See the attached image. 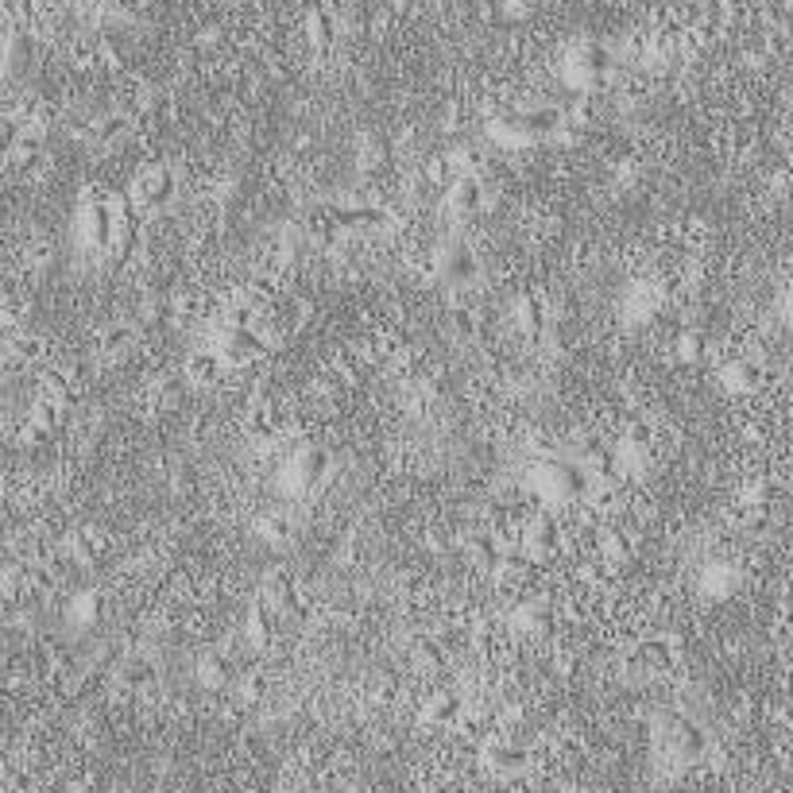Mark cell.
<instances>
[{
  "mask_svg": "<svg viewBox=\"0 0 793 793\" xmlns=\"http://www.w3.org/2000/svg\"><path fill=\"white\" fill-rule=\"evenodd\" d=\"M469 554L472 562H480L488 569H496L499 562H504V554H499V542L492 538V534H476V538H469Z\"/></svg>",
  "mask_w": 793,
  "mask_h": 793,
  "instance_id": "ac0fdd59",
  "label": "cell"
},
{
  "mask_svg": "<svg viewBox=\"0 0 793 793\" xmlns=\"http://www.w3.org/2000/svg\"><path fill=\"white\" fill-rule=\"evenodd\" d=\"M608 51H604V46H580L577 51V58H573V66H577V74L580 78H597V74H604V70H608Z\"/></svg>",
  "mask_w": 793,
  "mask_h": 793,
  "instance_id": "5bb4252c",
  "label": "cell"
},
{
  "mask_svg": "<svg viewBox=\"0 0 793 793\" xmlns=\"http://www.w3.org/2000/svg\"><path fill=\"white\" fill-rule=\"evenodd\" d=\"M728 383L736 391H751L755 383H759V368H755V364H736V368H731V376H728Z\"/></svg>",
  "mask_w": 793,
  "mask_h": 793,
  "instance_id": "cb8c5ba5",
  "label": "cell"
},
{
  "mask_svg": "<svg viewBox=\"0 0 793 793\" xmlns=\"http://www.w3.org/2000/svg\"><path fill=\"white\" fill-rule=\"evenodd\" d=\"M395 4H403V0H395Z\"/></svg>",
  "mask_w": 793,
  "mask_h": 793,
  "instance_id": "d6a6232c",
  "label": "cell"
},
{
  "mask_svg": "<svg viewBox=\"0 0 793 793\" xmlns=\"http://www.w3.org/2000/svg\"><path fill=\"white\" fill-rule=\"evenodd\" d=\"M453 325H457V330H461L464 337H469V333H476V318H472L469 310H457V313H453Z\"/></svg>",
  "mask_w": 793,
  "mask_h": 793,
  "instance_id": "83f0119b",
  "label": "cell"
},
{
  "mask_svg": "<svg viewBox=\"0 0 793 793\" xmlns=\"http://www.w3.org/2000/svg\"><path fill=\"white\" fill-rule=\"evenodd\" d=\"M519 321H522V330H527L530 337H538V333L546 330V310H542V302H538V298H522Z\"/></svg>",
  "mask_w": 793,
  "mask_h": 793,
  "instance_id": "7402d4cb",
  "label": "cell"
},
{
  "mask_svg": "<svg viewBox=\"0 0 793 793\" xmlns=\"http://www.w3.org/2000/svg\"><path fill=\"white\" fill-rule=\"evenodd\" d=\"M186 371H190L194 383H217L221 380V356L217 353H197Z\"/></svg>",
  "mask_w": 793,
  "mask_h": 793,
  "instance_id": "d6986e66",
  "label": "cell"
},
{
  "mask_svg": "<svg viewBox=\"0 0 793 793\" xmlns=\"http://www.w3.org/2000/svg\"><path fill=\"white\" fill-rule=\"evenodd\" d=\"M124 348H128V330L124 325H109V330L101 333V353L116 356V353H124Z\"/></svg>",
  "mask_w": 793,
  "mask_h": 793,
  "instance_id": "603a6c76",
  "label": "cell"
},
{
  "mask_svg": "<svg viewBox=\"0 0 793 793\" xmlns=\"http://www.w3.org/2000/svg\"><path fill=\"white\" fill-rule=\"evenodd\" d=\"M681 353H685V356H689V360H697V356H701V353H705V337H701V333H697V330H689V333H685V337H681Z\"/></svg>",
  "mask_w": 793,
  "mask_h": 793,
  "instance_id": "d4e9b609",
  "label": "cell"
},
{
  "mask_svg": "<svg viewBox=\"0 0 793 793\" xmlns=\"http://www.w3.org/2000/svg\"><path fill=\"white\" fill-rule=\"evenodd\" d=\"M631 441H635V446H647V441H650V426L635 422V426H631Z\"/></svg>",
  "mask_w": 793,
  "mask_h": 793,
  "instance_id": "f546056e",
  "label": "cell"
},
{
  "mask_svg": "<svg viewBox=\"0 0 793 793\" xmlns=\"http://www.w3.org/2000/svg\"><path fill=\"white\" fill-rule=\"evenodd\" d=\"M325 469H330V457L313 446V449H302L298 453V464H295V472H298V480L302 484H318L321 476H325Z\"/></svg>",
  "mask_w": 793,
  "mask_h": 793,
  "instance_id": "7c38bea8",
  "label": "cell"
},
{
  "mask_svg": "<svg viewBox=\"0 0 793 793\" xmlns=\"http://www.w3.org/2000/svg\"><path fill=\"white\" fill-rule=\"evenodd\" d=\"M666 743H670L673 755H681V759H701V755L708 751L705 731L697 728L693 720H685V716H673L666 724Z\"/></svg>",
  "mask_w": 793,
  "mask_h": 793,
  "instance_id": "6da1fadb",
  "label": "cell"
},
{
  "mask_svg": "<svg viewBox=\"0 0 793 793\" xmlns=\"http://www.w3.org/2000/svg\"><path fill=\"white\" fill-rule=\"evenodd\" d=\"M66 793H89V786H86V782H74V786H70Z\"/></svg>",
  "mask_w": 793,
  "mask_h": 793,
  "instance_id": "4dcf8cb0",
  "label": "cell"
},
{
  "mask_svg": "<svg viewBox=\"0 0 793 793\" xmlns=\"http://www.w3.org/2000/svg\"><path fill=\"white\" fill-rule=\"evenodd\" d=\"M310 43L318 46V51H330V43H333V20H330V12H310Z\"/></svg>",
  "mask_w": 793,
  "mask_h": 793,
  "instance_id": "44dd1931",
  "label": "cell"
},
{
  "mask_svg": "<svg viewBox=\"0 0 793 793\" xmlns=\"http://www.w3.org/2000/svg\"><path fill=\"white\" fill-rule=\"evenodd\" d=\"M670 662H673V655H670L666 643H643L631 655V670H639V673H662Z\"/></svg>",
  "mask_w": 793,
  "mask_h": 793,
  "instance_id": "30bf717a",
  "label": "cell"
},
{
  "mask_svg": "<svg viewBox=\"0 0 793 793\" xmlns=\"http://www.w3.org/2000/svg\"><path fill=\"white\" fill-rule=\"evenodd\" d=\"M116 225H121V221H113L109 205H101V202L86 205V237H89L93 244H113Z\"/></svg>",
  "mask_w": 793,
  "mask_h": 793,
  "instance_id": "9c48e42d",
  "label": "cell"
},
{
  "mask_svg": "<svg viewBox=\"0 0 793 793\" xmlns=\"http://www.w3.org/2000/svg\"><path fill=\"white\" fill-rule=\"evenodd\" d=\"M121 681L128 689H144L147 681H155V666H151L147 658H128L121 666Z\"/></svg>",
  "mask_w": 793,
  "mask_h": 793,
  "instance_id": "e0dca14e",
  "label": "cell"
},
{
  "mask_svg": "<svg viewBox=\"0 0 793 793\" xmlns=\"http://www.w3.org/2000/svg\"><path fill=\"white\" fill-rule=\"evenodd\" d=\"M577 461L588 469V476H600V480H612V476H615V453L608 446H600L597 438H588L585 446H580Z\"/></svg>",
  "mask_w": 793,
  "mask_h": 793,
  "instance_id": "52a82bcc",
  "label": "cell"
},
{
  "mask_svg": "<svg viewBox=\"0 0 793 793\" xmlns=\"http://www.w3.org/2000/svg\"><path fill=\"white\" fill-rule=\"evenodd\" d=\"M438 271H441V279H449V283H472L476 279V252L461 240L446 244L441 255H438Z\"/></svg>",
  "mask_w": 793,
  "mask_h": 793,
  "instance_id": "7a4b0ae2",
  "label": "cell"
},
{
  "mask_svg": "<svg viewBox=\"0 0 793 793\" xmlns=\"http://www.w3.org/2000/svg\"><path fill=\"white\" fill-rule=\"evenodd\" d=\"M484 766L499 778H515L530 766V755H527V747H515V743H492V747L484 751Z\"/></svg>",
  "mask_w": 793,
  "mask_h": 793,
  "instance_id": "277c9868",
  "label": "cell"
},
{
  "mask_svg": "<svg viewBox=\"0 0 793 793\" xmlns=\"http://www.w3.org/2000/svg\"><path fill=\"white\" fill-rule=\"evenodd\" d=\"M457 713H461V705H457V697L453 693H434L426 701V720L430 724H449V720H457Z\"/></svg>",
  "mask_w": 793,
  "mask_h": 793,
  "instance_id": "9a60e30c",
  "label": "cell"
},
{
  "mask_svg": "<svg viewBox=\"0 0 793 793\" xmlns=\"http://www.w3.org/2000/svg\"><path fill=\"white\" fill-rule=\"evenodd\" d=\"M418 662H422V666H438V662H441V650H438L434 643H422V647H418Z\"/></svg>",
  "mask_w": 793,
  "mask_h": 793,
  "instance_id": "f1b7e54d",
  "label": "cell"
},
{
  "mask_svg": "<svg viewBox=\"0 0 793 793\" xmlns=\"http://www.w3.org/2000/svg\"><path fill=\"white\" fill-rule=\"evenodd\" d=\"M31 422H35V426H43V430H51V426L58 422V411H54V406H51V403H43V406H35V414H31Z\"/></svg>",
  "mask_w": 793,
  "mask_h": 793,
  "instance_id": "484cf974",
  "label": "cell"
},
{
  "mask_svg": "<svg viewBox=\"0 0 793 793\" xmlns=\"http://www.w3.org/2000/svg\"><path fill=\"white\" fill-rule=\"evenodd\" d=\"M124 128H128V116L109 113V116H101V121L89 128V139H93L97 147H109V144H116V139L124 136Z\"/></svg>",
  "mask_w": 793,
  "mask_h": 793,
  "instance_id": "4fadbf2b",
  "label": "cell"
},
{
  "mask_svg": "<svg viewBox=\"0 0 793 793\" xmlns=\"http://www.w3.org/2000/svg\"><path fill=\"white\" fill-rule=\"evenodd\" d=\"M557 542H562V534H557V522L554 519H534L530 530H527V546L534 554H554Z\"/></svg>",
  "mask_w": 793,
  "mask_h": 793,
  "instance_id": "8fae6325",
  "label": "cell"
},
{
  "mask_svg": "<svg viewBox=\"0 0 793 793\" xmlns=\"http://www.w3.org/2000/svg\"><path fill=\"white\" fill-rule=\"evenodd\" d=\"M174 197V179L167 167H155V171H144V179H139V205L144 209H159L167 205Z\"/></svg>",
  "mask_w": 793,
  "mask_h": 793,
  "instance_id": "5b68a950",
  "label": "cell"
},
{
  "mask_svg": "<svg viewBox=\"0 0 793 793\" xmlns=\"http://www.w3.org/2000/svg\"><path fill=\"white\" fill-rule=\"evenodd\" d=\"M565 124L562 109H522L515 116H507V128L515 136H550Z\"/></svg>",
  "mask_w": 793,
  "mask_h": 793,
  "instance_id": "3957f363",
  "label": "cell"
},
{
  "mask_svg": "<svg viewBox=\"0 0 793 793\" xmlns=\"http://www.w3.org/2000/svg\"><path fill=\"white\" fill-rule=\"evenodd\" d=\"M330 217L337 229H368V225H383L388 221V213L380 205H337L330 209Z\"/></svg>",
  "mask_w": 793,
  "mask_h": 793,
  "instance_id": "8992f818",
  "label": "cell"
},
{
  "mask_svg": "<svg viewBox=\"0 0 793 793\" xmlns=\"http://www.w3.org/2000/svg\"><path fill=\"white\" fill-rule=\"evenodd\" d=\"M267 604H271L275 612H298V592L290 585V577H275L271 585H267Z\"/></svg>",
  "mask_w": 793,
  "mask_h": 793,
  "instance_id": "2e32d148",
  "label": "cell"
},
{
  "mask_svg": "<svg viewBox=\"0 0 793 793\" xmlns=\"http://www.w3.org/2000/svg\"><path fill=\"white\" fill-rule=\"evenodd\" d=\"M248 631H252L255 643H271V635H275V608L271 604H267V608H255L248 615Z\"/></svg>",
  "mask_w": 793,
  "mask_h": 793,
  "instance_id": "ffe728a7",
  "label": "cell"
},
{
  "mask_svg": "<svg viewBox=\"0 0 793 793\" xmlns=\"http://www.w3.org/2000/svg\"><path fill=\"white\" fill-rule=\"evenodd\" d=\"M202 681H205V685H221V681H225V666H221V662H213V658L202 662Z\"/></svg>",
  "mask_w": 793,
  "mask_h": 793,
  "instance_id": "4316f807",
  "label": "cell"
},
{
  "mask_svg": "<svg viewBox=\"0 0 793 793\" xmlns=\"http://www.w3.org/2000/svg\"><path fill=\"white\" fill-rule=\"evenodd\" d=\"M449 202H453V209H461V213H476V209L484 205V182L476 179V174H461L449 190Z\"/></svg>",
  "mask_w": 793,
  "mask_h": 793,
  "instance_id": "ba28073f",
  "label": "cell"
},
{
  "mask_svg": "<svg viewBox=\"0 0 793 793\" xmlns=\"http://www.w3.org/2000/svg\"><path fill=\"white\" fill-rule=\"evenodd\" d=\"M345 793H364V789H345Z\"/></svg>",
  "mask_w": 793,
  "mask_h": 793,
  "instance_id": "1f68e13d",
  "label": "cell"
}]
</instances>
